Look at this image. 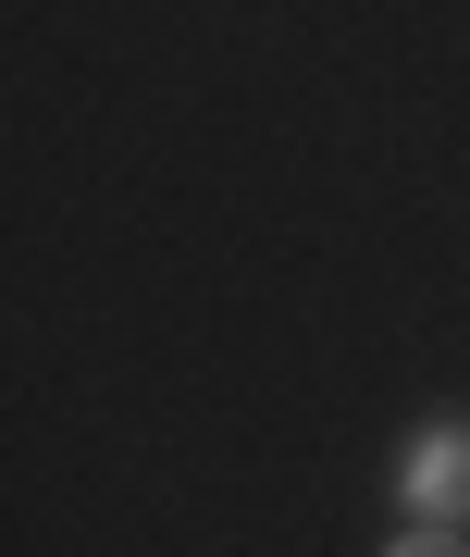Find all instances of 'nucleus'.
I'll use <instances>...</instances> for the list:
<instances>
[{
  "mask_svg": "<svg viewBox=\"0 0 470 557\" xmlns=\"http://www.w3.org/2000/svg\"><path fill=\"white\" fill-rule=\"evenodd\" d=\"M409 508L433 520V533H470V421H433V434L409 446Z\"/></svg>",
  "mask_w": 470,
  "mask_h": 557,
  "instance_id": "obj_1",
  "label": "nucleus"
},
{
  "mask_svg": "<svg viewBox=\"0 0 470 557\" xmlns=\"http://www.w3.org/2000/svg\"><path fill=\"white\" fill-rule=\"evenodd\" d=\"M396 557H470V533H433V520H421V533L396 545Z\"/></svg>",
  "mask_w": 470,
  "mask_h": 557,
  "instance_id": "obj_2",
  "label": "nucleus"
}]
</instances>
